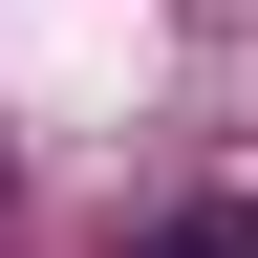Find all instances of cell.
I'll use <instances>...</instances> for the list:
<instances>
[{"mask_svg": "<svg viewBox=\"0 0 258 258\" xmlns=\"http://www.w3.org/2000/svg\"><path fill=\"white\" fill-rule=\"evenodd\" d=\"M129 258H258V194H172V215H151Z\"/></svg>", "mask_w": 258, "mask_h": 258, "instance_id": "cell-1", "label": "cell"}]
</instances>
